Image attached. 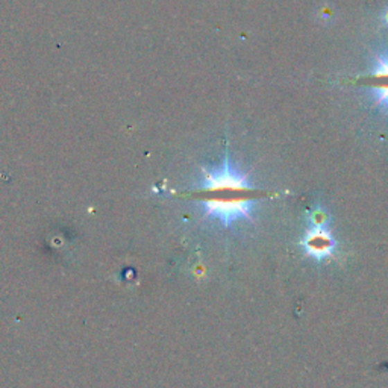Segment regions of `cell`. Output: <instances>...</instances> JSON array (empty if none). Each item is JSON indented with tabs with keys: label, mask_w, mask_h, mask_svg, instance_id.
Here are the masks:
<instances>
[{
	"label": "cell",
	"mask_w": 388,
	"mask_h": 388,
	"mask_svg": "<svg viewBox=\"0 0 388 388\" xmlns=\"http://www.w3.org/2000/svg\"><path fill=\"white\" fill-rule=\"evenodd\" d=\"M196 200L204 218L229 228L237 222H254V211L265 194L250 182L231 161L228 148L220 166L202 167L200 179L194 187Z\"/></svg>",
	"instance_id": "cell-1"
},
{
	"label": "cell",
	"mask_w": 388,
	"mask_h": 388,
	"mask_svg": "<svg viewBox=\"0 0 388 388\" xmlns=\"http://www.w3.org/2000/svg\"><path fill=\"white\" fill-rule=\"evenodd\" d=\"M367 91L370 93V99L373 100L376 107L388 108V87H367Z\"/></svg>",
	"instance_id": "cell-5"
},
{
	"label": "cell",
	"mask_w": 388,
	"mask_h": 388,
	"mask_svg": "<svg viewBox=\"0 0 388 388\" xmlns=\"http://www.w3.org/2000/svg\"><path fill=\"white\" fill-rule=\"evenodd\" d=\"M379 21H381L385 28H388V6H385L382 12L379 14Z\"/></svg>",
	"instance_id": "cell-7"
},
{
	"label": "cell",
	"mask_w": 388,
	"mask_h": 388,
	"mask_svg": "<svg viewBox=\"0 0 388 388\" xmlns=\"http://www.w3.org/2000/svg\"><path fill=\"white\" fill-rule=\"evenodd\" d=\"M299 246L303 254L315 263H326L335 258L338 242L330 232L329 224H308Z\"/></svg>",
	"instance_id": "cell-2"
},
{
	"label": "cell",
	"mask_w": 388,
	"mask_h": 388,
	"mask_svg": "<svg viewBox=\"0 0 388 388\" xmlns=\"http://www.w3.org/2000/svg\"><path fill=\"white\" fill-rule=\"evenodd\" d=\"M317 19L321 23H333L335 20V12H330V11H319L317 12Z\"/></svg>",
	"instance_id": "cell-6"
},
{
	"label": "cell",
	"mask_w": 388,
	"mask_h": 388,
	"mask_svg": "<svg viewBox=\"0 0 388 388\" xmlns=\"http://www.w3.org/2000/svg\"><path fill=\"white\" fill-rule=\"evenodd\" d=\"M370 76L375 78H387L388 76V55H376L371 61Z\"/></svg>",
	"instance_id": "cell-4"
},
{
	"label": "cell",
	"mask_w": 388,
	"mask_h": 388,
	"mask_svg": "<svg viewBox=\"0 0 388 388\" xmlns=\"http://www.w3.org/2000/svg\"><path fill=\"white\" fill-rule=\"evenodd\" d=\"M306 222H308V224L321 226V224H329L330 218L326 209L321 205H314L306 211Z\"/></svg>",
	"instance_id": "cell-3"
}]
</instances>
